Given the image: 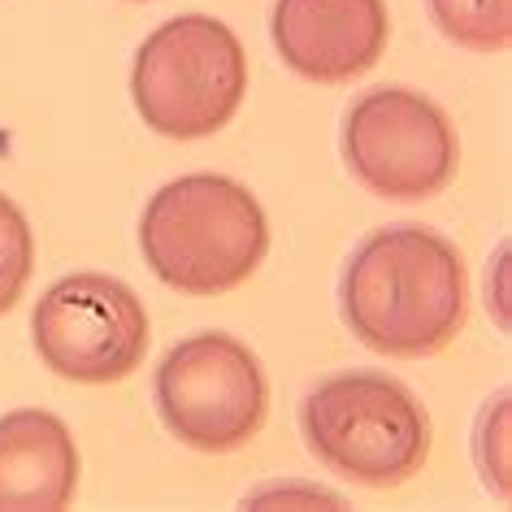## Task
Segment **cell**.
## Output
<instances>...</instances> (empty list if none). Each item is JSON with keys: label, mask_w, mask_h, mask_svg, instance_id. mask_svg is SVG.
Wrapping results in <instances>:
<instances>
[{"label": "cell", "mask_w": 512, "mask_h": 512, "mask_svg": "<svg viewBox=\"0 0 512 512\" xmlns=\"http://www.w3.org/2000/svg\"><path fill=\"white\" fill-rule=\"evenodd\" d=\"M343 322L378 356L421 361L460 335L469 313L465 256L430 226L374 230L343 270Z\"/></svg>", "instance_id": "cell-1"}, {"label": "cell", "mask_w": 512, "mask_h": 512, "mask_svg": "<svg viewBox=\"0 0 512 512\" xmlns=\"http://www.w3.org/2000/svg\"><path fill=\"white\" fill-rule=\"evenodd\" d=\"M148 270L183 296H226L261 270L270 222L261 200L226 174H183L148 200L139 222Z\"/></svg>", "instance_id": "cell-2"}, {"label": "cell", "mask_w": 512, "mask_h": 512, "mask_svg": "<svg viewBox=\"0 0 512 512\" xmlns=\"http://www.w3.org/2000/svg\"><path fill=\"white\" fill-rule=\"evenodd\" d=\"M300 430L317 465L365 491H395L430 460V413L400 378L343 369L304 395Z\"/></svg>", "instance_id": "cell-3"}, {"label": "cell", "mask_w": 512, "mask_h": 512, "mask_svg": "<svg viewBox=\"0 0 512 512\" xmlns=\"http://www.w3.org/2000/svg\"><path fill=\"white\" fill-rule=\"evenodd\" d=\"M131 96L144 126L165 139L217 135L248 96L239 35L209 14L161 22L135 53Z\"/></svg>", "instance_id": "cell-4"}, {"label": "cell", "mask_w": 512, "mask_h": 512, "mask_svg": "<svg viewBox=\"0 0 512 512\" xmlns=\"http://www.w3.org/2000/svg\"><path fill=\"white\" fill-rule=\"evenodd\" d=\"M152 395L165 430L204 456L248 447L270 413V382L256 352L222 330L174 343L157 369Z\"/></svg>", "instance_id": "cell-5"}, {"label": "cell", "mask_w": 512, "mask_h": 512, "mask_svg": "<svg viewBox=\"0 0 512 512\" xmlns=\"http://www.w3.org/2000/svg\"><path fill=\"white\" fill-rule=\"evenodd\" d=\"M343 161L382 200H430L456 178V126L430 96L374 87L343 118Z\"/></svg>", "instance_id": "cell-6"}, {"label": "cell", "mask_w": 512, "mask_h": 512, "mask_svg": "<svg viewBox=\"0 0 512 512\" xmlns=\"http://www.w3.org/2000/svg\"><path fill=\"white\" fill-rule=\"evenodd\" d=\"M40 361L66 382L109 387L131 378L148 356V313L122 278L70 274L31 313Z\"/></svg>", "instance_id": "cell-7"}, {"label": "cell", "mask_w": 512, "mask_h": 512, "mask_svg": "<svg viewBox=\"0 0 512 512\" xmlns=\"http://www.w3.org/2000/svg\"><path fill=\"white\" fill-rule=\"evenodd\" d=\"M274 48L300 79L352 83L378 66L391 40V18L382 0H278Z\"/></svg>", "instance_id": "cell-8"}, {"label": "cell", "mask_w": 512, "mask_h": 512, "mask_svg": "<svg viewBox=\"0 0 512 512\" xmlns=\"http://www.w3.org/2000/svg\"><path fill=\"white\" fill-rule=\"evenodd\" d=\"M79 491L70 426L44 408L0 417V512H57Z\"/></svg>", "instance_id": "cell-9"}, {"label": "cell", "mask_w": 512, "mask_h": 512, "mask_svg": "<svg viewBox=\"0 0 512 512\" xmlns=\"http://www.w3.org/2000/svg\"><path fill=\"white\" fill-rule=\"evenodd\" d=\"M447 40L469 53H499L512 40V0H426Z\"/></svg>", "instance_id": "cell-10"}, {"label": "cell", "mask_w": 512, "mask_h": 512, "mask_svg": "<svg viewBox=\"0 0 512 512\" xmlns=\"http://www.w3.org/2000/svg\"><path fill=\"white\" fill-rule=\"evenodd\" d=\"M35 270V235L14 200L0 191V317L22 300Z\"/></svg>", "instance_id": "cell-11"}, {"label": "cell", "mask_w": 512, "mask_h": 512, "mask_svg": "<svg viewBox=\"0 0 512 512\" xmlns=\"http://www.w3.org/2000/svg\"><path fill=\"white\" fill-rule=\"evenodd\" d=\"M478 465H482L486 486H491L499 499H512V482H508V391H499L495 404L482 413Z\"/></svg>", "instance_id": "cell-12"}, {"label": "cell", "mask_w": 512, "mask_h": 512, "mask_svg": "<svg viewBox=\"0 0 512 512\" xmlns=\"http://www.w3.org/2000/svg\"><path fill=\"white\" fill-rule=\"evenodd\" d=\"M261 499H304V504H326V508H339V499L335 495H326V491H283V486H270V491H261L252 499V504H261Z\"/></svg>", "instance_id": "cell-13"}]
</instances>
